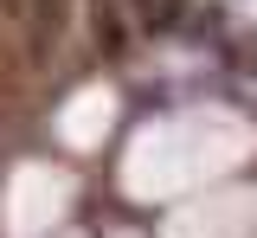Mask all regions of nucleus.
Listing matches in <instances>:
<instances>
[{"label":"nucleus","instance_id":"f257e3e1","mask_svg":"<svg viewBox=\"0 0 257 238\" xmlns=\"http://www.w3.org/2000/svg\"><path fill=\"white\" fill-rule=\"evenodd\" d=\"M128 7H135L148 26H174V20H180V0H128Z\"/></svg>","mask_w":257,"mask_h":238}]
</instances>
